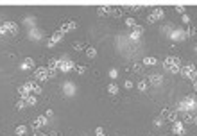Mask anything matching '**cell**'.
I'll list each match as a JSON object with an SVG mask.
<instances>
[{
    "instance_id": "35",
    "label": "cell",
    "mask_w": 197,
    "mask_h": 136,
    "mask_svg": "<svg viewBox=\"0 0 197 136\" xmlns=\"http://www.w3.org/2000/svg\"><path fill=\"white\" fill-rule=\"evenodd\" d=\"M124 88H126V90H131V88H133V81H129V79H127L126 82H124Z\"/></svg>"
},
{
    "instance_id": "32",
    "label": "cell",
    "mask_w": 197,
    "mask_h": 136,
    "mask_svg": "<svg viewBox=\"0 0 197 136\" xmlns=\"http://www.w3.org/2000/svg\"><path fill=\"white\" fill-rule=\"evenodd\" d=\"M95 136H106L104 129H102V127H97V129H95Z\"/></svg>"
},
{
    "instance_id": "20",
    "label": "cell",
    "mask_w": 197,
    "mask_h": 136,
    "mask_svg": "<svg viewBox=\"0 0 197 136\" xmlns=\"http://www.w3.org/2000/svg\"><path fill=\"white\" fill-rule=\"evenodd\" d=\"M167 118H169V122H172V124H174V122H179V113H178V111H170V115H169Z\"/></svg>"
},
{
    "instance_id": "29",
    "label": "cell",
    "mask_w": 197,
    "mask_h": 136,
    "mask_svg": "<svg viewBox=\"0 0 197 136\" xmlns=\"http://www.w3.org/2000/svg\"><path fill=\"white\" fill-rule=\"evenodd\" d=\"M27 108V104H25V100H18L16 102V109L20 111V109H25Z\"/></svg>"
},
{
    "instance_id": "11",
    "label": "cell",
    "mask_w": 197,
    "mask_h": 136,
    "mask_svg": "<svg viewBox=\"0 0 197 136\" xmlns=\"http://www.w3.org/2000/svg\"><path fill=\"white\" fill-rule=\"evenodd\" d=\"M47 70H50V72H57V70H59V59H56V57L48 59V68H47Z\"/></svg>"
},
{
    "instance_id": "17",
    "label": "cell",
    "mask_w": 197,
    "mask_h": 136,
    "mask_svg": "<svg viewBox=\"0 0 197 136\" xmlns=\"http://www.w3.org/2000/svg\"><path fill=\"white\" fill-rule=\"evenodd\" d=\"M22 100H25V104H27V106H30V108H32V106H36V102H38V99H36V95H32V93H30V95H29V97H25V99H22Z\"/></svg>"
},
{
    "instance_id": "41",
    "label": "cell",
    "mask_w": 197,
    "mask_h": 136,
    "mask_svg": "<svg viewBox=\"0 0 197 136\" xmlns=\"http://www.w3.org/2000/svg\"><path fill=\"white\" fill-rule=\"evenodd\" d=\"M34 136H47V134H43V133H39V131H34Z\"/></svg>"
},
{
    "instance_id": "37",
    "label": "cell",
    "mask_w": 197,
    "mask_h": 136,
    "mask_svg": "<svg viewBox=\"0 0 197 136\" xmlns=\"http://www.w3.org/2000/svg\"><path fill=\"white\" fill-rule=\"evenodd\" d=\"M74 47H75V50H77V52H79V50H82V48H84V45H82V43H75Z\"/></svg>"
},
{
    "instance_id": "23",
    "label": "cell",
    "mask_w": 197,
    "mask_h": 136,
    "mask_svg": "<svg viewBox=\"0 0 197 136\" xmlns=\"http://www.w3.org/2000/svg\"><path fill=\"white\" fill-rule=\"evenodd\" d=\"M86 56H88L90 59H93V57L97 56V48H95V47H88V48H86Z\"/></svg>"
},
{
    "instance_id": "27",
    "label": "cell",
    "mask_w": 197,
    "mask_h": 136,
    "mask_svg": "<svg viewBox=\"0 0 197 136\" xmlns=\"http://www.w3.org/2000/svg\"><path fill=\"white\" fill-rule=\"evenodd\" d=\"M154 16H156L158 20H161L163 18V14H165V11H163V9H154V13H152Z\"/></svg>"
},
{
    "instance_id": "36",
    "label": "cell",
    "mask_w": 197,
    "mask_h": 136,
    "mask_svg": "<svg viewBox=\"0 0 197 136\" xmlns=\"http://www.w3.org/2000/svg\"><path fill=\"white\" fill-rule=\"evenodd\" d=\"M181 20H183V23H190V16H188V14H183Z\"/></svg>"
},
{
    "instance_id": "31",
    "label": "cell",
    "mask_w": 197,
    "mask_h": 136,
    "mask_svg": "<svg viewBox=\"0 0 197 136\" xmlns=\"http://www.w3.org/2000/svg\"><path fill=\"white\" fill-rule=\"evenodd\" d=\"M109 77H111V79H117V77H118V70L111 68V70H109Z\"/></svg>"
},
{
    "instance_id": "3",
    "label": "cell",
    "mask_w": 197,
    "mask_h": 136,
    "mask_svg": "<svg viewBox=\"0 0 197 136\" xmlns=\"http://www.w3.org/2000/svg\"><path fill=\"white\" fill-rule=\"evenodd\" d=\"M181 75L185 77V79H188V81H195L197 79V70H195V66L194 65H185V66H181Z\"/></svg>"
},
{
    "instance_id": "43",
    "label": "cell",
    "mask_w": 197,
    "mask_h": 136,
    "mask_svg": "<svg viewBox=\"0 0 197 136\" xmlns=\"http://www.w3.org/2000/svg\"><path fill=\"white\" fill-rule=\"evenodd\" d=\"M195 81H197V79H195Z\"/></svg>"
},
{
    "instance_id": "8",
    "label": "cell",
    "mask_w": 197,
    "mask_h": 136,
    "mask_svg": "<svg viewBox=\"0 0 197 136\" xmlns=\"http://www.w3.org/2000/svg\"><path fill=\"white\" fill-rule=\"evenodd\" d=\"M172 134L174 136H183L185 134V124L183 122H174L172 124Z\"/></svg>"
},
{
    "instance_id": "5",
    "label": "cell",
    "mask_w": 197,
    "mask_h": 136,
    "mask_svg": "<svg viewBox=\"0 0 197 136\" xmlns=\"http://www.w3.org/2000/svg\"><path fill=\"white\" fill-rule=\"evenodd\" d=\"M75 68V63L74 61H70V59H61L59 61V72H63V74H68V72H72Z\"/></svg>"
},
{
    "instance_id": "1",
    "label": "cell",
    "mask_w": 197,
    "mask_h": 136,
    "mask_svg": "<svg viewBox=\"0 0 197 136\" xmlns=\"http://www.w3.org/2000/svg\"><path fill=\"white\" fill-rule=\"evenodd\" d=\"M163 66H165V70L172 72V74H178V72L181 70L179 57H176V56H167V57H165V61H163Z\"/></svg>"
},
{
    "instance_id": "34",
    "label": "cell",
    "mask_w": 197,
    "mask_h": 136,
    "mask_svg": "<svg viewBox=\"0 0 197 136\" xmlns=\"http://www.w3.org/2000/svg\"><path fill=\"white\" fill-rule=\"evenodd\" d=\"M75 70H77V74H86V66H75Z\"/></svg>"
},
{
    "instance_id": "19",
    "label": "cell",
    "mask_w": 197,
    "mask_h": 136,
    "mask_svg": "<svg viewBox=\"0 0 197 136\" xmlns=\"http://www.w3.org/2000/svg\"><path fill=\"white\" fill-rule=\"evenodd\" d=\"M18 93H20V97H22V99H25V97H29V95H30V91L25 88V84L18 88Z\"/></svg>"
},
{
    "instance_id": "28",
    "label": "cell",
    "mask_w": 197,
    "mask_h": 136,
    "mask_svg": "<svg viewBox=\"0 0 197 136\" xmlns=\"http://www.w3.org/2000/svg\"><path fill=\"white\" fill-rule=\"evenodd\" d=\"M126 25H127V27H134V25H136V20H134L133 16L126 18Z\"/></svg>"
},
{
    "instance_id": "42",
    "label": "cell",
    "mask_w": 197,
    "mask_h": 136,
    "mask_svg": "<svg viewBox=\"0 0 197 136\" xmlns=\"http://www.w3.org/2000/svg\"><path fill=\"white\" fill-rule=\"evenodd\" d=\"M194 124H197V117H194Z\"/></svg>"
},
{
    "instance_id": "30",
    "label": "cell",
    "mask_w": 197,
    "mask_h": 136,
    "mask_svg": "<svg viewBox=\"0 0 197 136\" xmlns=\"http://www.w3.org/2000/svg\"><path fill=\"white\" fill-rule=\"evenodd\" d=\"M156 22H160V20L154 16V14H149V16H147V23H156Z\"/></svg>"
},
{
    "instance_id": "2",
    "label": "cell",
    "mask_w": 197,
    "mask_h": 136,
    "mask_svg": "<svg viewBox=\"0 0 197 136\" xmlns=\"http://www.w3.org/2000/svg\"><path fill=\"white\" fill-rule=\"evenodd\" d=\"M195 106H197V104H195V99L194 97H185L178 104V113H190Z\"/></svg>"
},
{
    "instance_id": "25",
    "label": "cell",
    "mask_w": 197,
    "mask_h": 136,
    "mask_svg": "<svg viewBox=\"0 0 197 136\" xmlns=\"http://www.w3.org/2000/svg\"><path fill=\"white\" fill-rule=\"evenodd\" d=\"M183 124H194V115L192 113H186L185 118H183Z\"/></svg>"
},
{
    "instance_id": "22",
    "label": "cell",
    "mask_w": 197,
    "mask_h": 136,
    "mask_svg": "<svg viewBox=\"0 0 197 136\" xmlns=\"http://www.w3.org/2000/svg\"><path fill=\"white\" fill-rule=\"evenodd\" d=\"M15 133H16V136H25L27 134V125H18Z\"/></svg>"
},
{
    "instance_id": "9",
    "label": "cell",
    "mask_w": 197,
    "mask_h": 136,
    "mask_svg": "<svg viewBox=\"0 0 197 136\" xmlns=\"http://www.w3.org/2000/svg\"><path fill=\"white\" fill-rule=\"evenodd\" d=\"M63 36H65V32H63V30H61V29H59V30H56V32L52 34V38L48 39V47L52 48V47H54V45L57 43V41H61V39H63Z\"/></svg>"
},
{
    "instance_id": "6",
    "label": "cell",
    "mask_w": 197,
    "mask_h": 136,
    "mask_svg": "<svg viewBox=\"0 0 197 136\" xmlns=\"http://www.w3.org/2000/svg\"><path fill=\"white\" fill-rule=\"evenodd\" d=\"M34 79L39 81V82H43V81H48V70L45 66H39L34 70Z\"/></svg>"
},
{
    "instance_id": "4",
    "label": "cell",
    "mask_w": 197,
    "mask_h": 136,
    "mask_svg": "<svg viewBox=\"0 0 197 136\" xmlns=\"http://www.w3.org/2000/svg\"><path fill=\"white\" fill-rule=\"evenodd\" d=\"M18 32V25L15 22H4L0 25V34L2 36H9V34H16Z\"/></svg>"
},
{
    "instance_id": "16",
    "label": "cell",
    "mask_w": 197,
    "mask_h": 136,
    "mask_svg": "<svg viewBox=\"0 0 197 136\" xmlns=\"http://www.w3.org/2000/svg\"><path fill=\"white\" fill-rule=\"evenodd\" d=\"M75 27H77V23H75V22H66V23H63V25H61V30H63V32L66 34L68 30H72V29H75Z\"/></svg>"
},
{
    "instance_id": "40",
    "label": "cell",
    "mask_w": 197,
    "mask_h": 136,
    "mask_svg": "<svg viewBox=\"0 0 197 136\" xmlns=\"http://www.w3.org/2000/svg\"><path fill=\"white\" fill-rule=\"evenodd\" d=\"M47 117H48V118H50V117H54V111H52V109H48V111H47Z\"/></svg>"
},
{
    "instance_id": "39",
    "label": "cell",
    "mask_w": 197,
    "mask_h": 136,
    "mask_svg": "<svg viewBox=\"0 0 197 136\" xmlns=\"http://www.w3.org/2000/svg\"><path fill=\"white\" fill-rule=\"evenodd\" d=\"M163 124V120H161V117L160 118H156V120H154V125H161Z\"/></svg>"
},
{
    "instance_id": "26",
    "label": "cell",
    "mask_w": 197,
    "mask_h": 136,
    "mask_svg": "<svg viewBox=\"0 0 197 136\" xmlns=\"http://www.w3.org/2000/svg\"><path fill=\"white\" fill-rule=\"evenodd\" d=\"M109 11H111V7H99L97 9V13L102 16V14H109Z\"/></svg>"
},
{
    "instance_id": "10",
    "label": "cell",
    "mask_w": 197,
    "mask_h": 136,
    "mask_svg": "<svg viewBox=\"0 0 197 136\" xmlns=\"http://www.w3.org/2000/svg\"><path fill=\"white\" fill-rule=\"evenodd\" d=\"M149 82L152 86H160L161 82H163V75H160V74H151L149 75Z\"/></svg>"
},
{
    "instance_id": "15",
    "label": "cell",
    "mask_w": 197,
    "mask_h": 136,
    "mask_svg": "<svg viewBox=\"0 0 197 136\" xmlns=\"http://www.w3.org/2000/svg\"><path fill=\"white\" fill-rule=\"evenodd\" d=\"M32 66H34V59H30V57L24 59V63L20 65V68H22V70H29V68H32Z\"/></svg>"
},
{
    "instance_id": "14",
    "label": "cell",
    "mask_w": 197,
    "mask_h": 136,
    "mask_svg": "<svg viewBox=\"0 0 197 136\" xmlns=\"http://www.w3.org/2000/svg\"><path fill=\"white\" fill-rule=\"evenodd\" d=\"M142 30H143L142 27H134V29L131 30V36H129V38H131V39H134V41H136V39H140V36H142Z\"/></svg>"
},
{
    "instance_id": "12",
    "label": "cell",
    "mask_w": 197,
    "mask_h": 136,
    "mask_svg": "<svg viewBox=\"0 0 197 136\" xmlns=\"http://www.w3.org/2000/svg\"><path fill=\"white\" fill-rule=\"evenodd\" d=\"M63 88H65V95H68V97H72V95L75 93V86L72 84V82H65Z\"/></svg>"
},
{
    "instance_id": "24",
    "label": "cell",
    "mask_w": 197,
    "mask_h": 136,
    "mask_svg": "<svg viewBox=\"0 0 197 136\" xmlns=\"http://www.w3.org/2000/svg\"><path fill=\"white\" fill-rule=\"evenodd\" d=\"M172 38H174V39H185V38H186V34L183 32V30H174Z\"/></svg>"
},
{
    "instance_id": "33",
    "label": "cell",
    "mask_w": 197,
    "mask_h": 136,
    "mask_svg": "<svg viewBox=\"0 0 197 136\" xmlns=\"http://www.w3.org/2000/svg\"><path fill=\"white\" fill-rule=\"evenodd\" d=\"M127 9H129L131 13H140L142 11V7H138V6H133V7H127Z\"/></svg>"
},
{
    "instance_id": "18",
    "label": "cell",
    "mask_w": 197,
    "mask_h": 136,
    "mask_svg": "<svg viewBox=\"0 0 197 136\" xmlns=\"http://www.w3.org/2000/svg\"><path fill=\"white\" fill-rule=\"evenodd\" d=\"M108 93H109V95H117V93H118V86L115 84V82L108 84Z\"/></svg>"
},
{
    "instance_id": "21",
    "label": "cell",
    "mask_w": 197,
    "mask_h": 136,
    "mask_svg": "<svg viewBox=\"0 0 197 136\" xmlns=\"http://www.w3.org/2000/svg\"><path fill=\"white\" fill-rule=\"evenodd\" d=\"M136 86H138L140 91H147V88H149V84H147V81H145V79H140Z\"/></svg>"
},
{
    "instance_id": "7",
    "label": "cell",
    "mask_w": 197,
    "mask_h": 136,
    "mask_svg": "<svg viewBox=\"0 0 197 136\" xmlns=\"http://www.w3.org/2000/svg\"><path fill=\"white\" fill-rule=\"evenodd\" d=\"M47 122H48V120H47L45 117H36V118L32 120V124H30V127H32L34 131H39L43 125H47Z\"/></svg>"
},
{
    "instance_id": "38",
    "label": "cell",
    "mask_w": 197,
    "mask_h": 136,
    "mask_svg": "<svg viewBox=\"0 0 197 136\" xmlns=\"http://www.w3.org/2000/svg\"><path fill=\"white\" fill-rule=\"evenodd\" d=\"M176 11L181 13V14H185V7H183V6H178V7H176Z\"/></svg>"
},
{
    "instance_id": "13",
    "label": "cell",
    "mask_w": 197,
    "mask_h": 136,
    "mask_svg": "<svg viewBox=\"0 0 197 136\" xmlns=\"http://www.w3.org/2000/svg\"><path fill=\"white\" fill-rule=\"evenodd\" d=\"M143 65L145 66H156L158 65V59L152 57V56H147V57H143Z\"/></svg>"
}]
</instances>
